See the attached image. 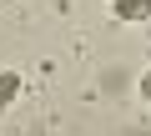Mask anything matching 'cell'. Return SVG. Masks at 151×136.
<instances>
[{"instance_id": "6da1fadb", "label": "cell", "mask_w": 151, "mask_h": 136, "mask_svg": "<svg viewBox=\"0 0 151 136\" xmlns=\"http://www.w3.org/2000/svg\"><path fill=\"white\" fill-rule=\"evenodd\" d=\"M10 96H15V76H0V106H5Z\"/></svg>"}, {"instance_id": "7a4b0ae2", "label": "cell", "mask_w": 151, "mask_h": 136, "mask_svg": "<svg viewBox=\"0 0 151 136\" xmlns=\"http://www.w3.org/2000/svg\"><path fill=\"white\" fill-rule=\"evenodd\" d=\"M146 96H151V76H146Z\"/></svg>"}]
</instances>
